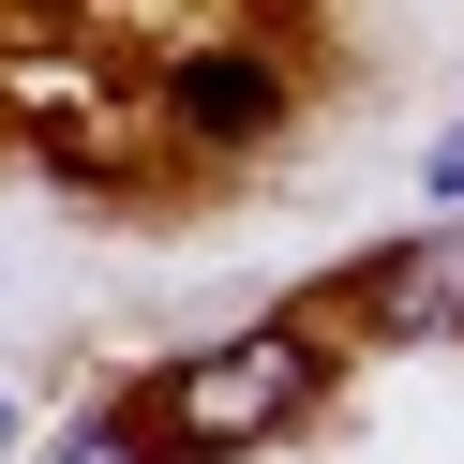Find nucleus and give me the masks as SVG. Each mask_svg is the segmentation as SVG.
<instances>
[{
    "instance_id": "f257e3e1",
    "label": "nucleus",
    "mask_w": 464,
    "mask_h": 464,
    "mask_svg": "<svg viewBox=\"0 0 464 464\" xmlns=\"http://www.w3.org/2000/svg\"><path fill=\"white\" fill-rule=\"evenodd\" d=\"M330 374H344L330 314H255V330L165 360L150 434H165V464H240V450H270V434H300L314 404H330Z\"/></svg>"
},
{
    "instance_id": "f03ea898",
    "label": "nucleus",
    "mask_w": 464,
    "mask_h": 464,
    "mask_svg": "<svg viewBox=\"0 0 464 464\" xmlns=\"http://www.w3.org/2000/svg\"><path fill=\"white\" fill-rule=\"evenodd\" d=\"M285 61L270 45H180V61L150 75V135L165 150H195V165H240V150H270L285 135Z\"/></svg>"
},
{
    "instance_id": "7ed1b4c3",
    "label": "nucleus",
    "mask_w": 464,
    "mask_h": 464,
    "mask_svg": "<svg viewBox=\"0 0 464 464\" xmlns=\"http://www.w3.org/2000/svg\"><path fill=\"white\" fill-rule=\"evenodd\" d=\"M360 314L390 344H464V225H420L404 255H374V270H360Z\"/></svg>"
},
{
    "instance_id": "20e7f679",
    "label": "nucleus",
    "mask_w": 464,
    "mask_h": 464,
    "mask_svg": "<svg viewBox=\"0 0 464 464\" xmlns=\"http://www.w3.org/2000/svg\"><path fill=\"white\" fill-rule=\"evenodd\" d=\"M45 464H165V434H150V404H91Z\"/></svg>"
},
{
    "instance_id": "39448f33",
    "label": "nucleus",
    "mask_w": 464,
    "mask_h": 464,
    "mask_svg": "<svg viewBox=\"0 0 464 464\" xmlns=\"http://www.w3.org/2000/svg\"><path fill=\"white\" fill-rule=\"evenodd\" d=\"M420 195H434V210H464V135H434V165H420Z\"/></svg>"
},
{
    "instance_id": "423d86ee",
    "label": "nucleus",
    "mask_w": 464,
    "mask_h": 464,
    "mask_svg": "<svg viewBox=\"0 0 464 464\" xmlns=\"http://www.w3.org/2000/svg\"><path fill=\"white\" fill-rule=\"evenodd\" d=\"M0 464H15V390H0Z\"/></svg>"
}]
</instances>
